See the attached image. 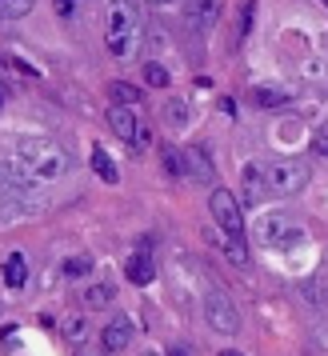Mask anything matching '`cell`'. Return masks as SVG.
<instances>
[{"label": "cell", "mask_w": 328, "mask_h": 356, "mask_svg": "<svg viewBox=\"0 0 328 356\" xmlns=\"http://www.w3.org/2000/svg\"><path fill=\"white\" fill-rule=\"evenodd\" d=\"M8 161L33 180H60L68 172V152L49 136H13L8 140Z\"/></svg>", "instance_id": "obj_1"}, {"label": "cell", "mask_w": 328, "mask_h": 356, "mask_svg": "<svg viewBox=\"0 0 328 356\" xmlns=\"http://www.w3.org/2000/svg\"><path fill=\"white\" fill-rule=\"evenodd\" d=\"M145 36V17L136 0H108L104 8V44L116 60H132Z\"/></svg>", "instance_id": "obj_2"}, {"label": "cell", "mask_w": 328, "mask_h": 356, "mask_svg": "<svg viewBox=\"0 0 328 356\" xmlns=\"http://www.w3.org/2000/svg\"><path fill=\"white\" fill-rule=\"evenodd\" d=\"M312 180V168L304 161H293V156H284V161H272L264 168V184H268V193L272 196H296L304 193Z\"/></svg>", "instance_id": "obj_3"}, {"label": "cell", "mask_w": 328, "mask_h": 356, "mask_svg": "<svg viewBox=\"0 0 328 356\" xmlns=\"http://www.w3.org/2000/svg\"><path fill=\"white\" fill-rule=\"evenodd\" d=\"M256 236H261V244H268V248H296V244L304 241L300 225H296L288 212H268L261 225H256Z\"/></svg>", "instance_id": "obj_4"}, {"label": "cell", "mask_w": 328, "mask_h": 356, "mask_svg": "<svg viewBox=\"0 0 328 356\" xmlns=\"http://www.w3.org/2000/svg\"><path fill=\"white\" fill-rule=\"evenodd\" d=\"M208 212H213V220L220 225V232H229V236H245V212H240V200H236L229 188L213 184Z\"/></svg>", "instance_id": "obj_5"}, {"label": "cell", "mask_w": 328, "mask_h": 356, "mask_svg": "<svg viewBox=\"0 0 328 356\" xmlns=\"http://www.w3.org/2000/svg\"><path fill=\"white\" fill-rule=\"evenodd\" d=\"M204 321L220 337H236L240 332V312L220 289H208V296H204Z\"/></svg>", "instance_id": "obj_6"}, {"label": "cell", "mask_w": 328, "mask_h": 356, "mask_svg": "<svg viewBox=\"0 0 328 356\" xmlns=\"http://www.w3.org/2000/svg\"><path fill=\"white\" fill-rule=\"evenodd\" d=\"M36 184H40V180H33L28 172H20L8 156H0V196H4V200H17L20 209H24V200H33Z\"/></svg>", "instance_id": "obj_7"}, {"label": "cell", "mask_w": 328, "mask_h": 356, "mask_svg": "<svg viewBox=\"0 0 328 356\" xmlns=\"http://www.w3.org/2000/svg\"><path fill=\"white\" fill-rule=\"evenodd\" d=\"M108 129L124 140V145H132V148H140V145H148V132H145V124L136 120V113H132L129 104H113L108 108Z\"/></svg>", "instance_id": "obj_8"}, {"label": "cell", "mask_w": 328, "mask_h": 356, "mask_svg": "<svg viewBox=\"0 0 328 356\" xmlns=\"http://www.w3.org/2000/svg\"><path fill=\"white\" fill-rule=\"evenodd\" d=\"M220 17V0H184V24L192 33H208Z\"/></svg>", "instance_id": "obj_9"}, {"label": "cell", "mask_w": 328, "mask_h": 356, "mask_svg": "<svg viewBox=\"0 0 328 356\" xmlns=\"http://www.w3.org/2000/svg\"><path fill=\"white\" fill-rule=\"evenodd\" d=\"M100 344H104V353H124V348L132 344V321L129 316H116V321L104 324Z\"/></svg>", "instance_id": "obj_10"}, {"label": "cell", "mask_w": 328, "mask_h": 356, "mask_svg": "<svg viewBox=\"0 0 328 356\" xmlns=\"http://www.w3.org/2000/svg\"><path fill=\"white\" fill-rule=\"evenodd\" d=\"M184 164H188V177L200 180V184H216V168H213V156H208V148H188L184 152Z\"/></svg>", "instance_id": "obj_11"}, {"label": "cell", "mask_w": 328, "mask_h": 356, "mask_svg": "<svg viewBox=\"0 0 328 356\" xmlns=\"http://www.w3.org/2000/svg\"><path fill=\"white\" fill-rule=\"evenodd\" d=\"M0 273H4V284H8V289L20 292L24 284H28V257H24V252H8Z\"/></svg>", "instance_id": "obj_12"}, {"label": "cell", "mask_w": 328, "mask_h": 356, "mask_svg": "<svg viewBox=\"0 0 328 356\" xmlns=\"http://www.w3.org/2000/svg\"><path fill=\"white\" fill-rule=\"evenodd\" d=\"M124 273H129L132 284H152V280H156V260L148 257V252H132Z\"/></svg>", "instance_id": "obj_13"}, {"label": "cell", "mask_w": 328, "mask_h": 356, "mask_svg": "<svg viewBox=\"0 0 328 356\" xmlns=\"http://www.w3.org/2000/svg\"><path fill=\"white\" fill-rule=\"evenodd\" d=\"M84 308H108L116 300V284L113 280H97V284H88V289L81 292Z\"/></svg>", "instance_id": "obj_14"}, {"label": "cell", "mask_w": 328, "mask_h": 356, "mask_svg": "<svg viewBox=\"0 0 328 356\" xmlns=\"http://www.w3.org/2000/svg\"><path fill=\"white\" fill-rule=\"evenodd\" d=\"M264 196H268L264 168H261V164H245V200H248V204H261Z\"/></svg>", "instance_id": "obj_15"}, {"label": "cell", "mask_w": 328, "mask_h": 356, "mask_svg": "<svg viewBox=\"0 0 328 356\" xmlns=\"http://www.w3.org/2000/svg\"><path fill=\"white\" fill-rule=\"evenodd\" d=\"M248 97H252V104H261V108H280V104H288V100H293L284 88H268V84H256Z\"/></svg>", "instance_id": "obj_16"}, {"label": "cell", "mask_w": 328, "mask_h": 356, "mask_svg": "<svg viewBox=\"0 0 328 356\" xmlns=\"http://www.w3.org/2000/svg\"><path fill=\"white\" fill-rule=\"evenodd\" d=\"M92 168H97V177L104 180V184H116V180H120V172H116L113 156L104 152V145H92Z\"/></svg>", "instance_id": "obj_17"}, {"label": "cell", "mask_w": 328, "mask_h": 356, "mask_svg": "<svg viewBox=\"0 0 328 356\" xmlns=\"http://www.w3.org/2000/svg\"><path fill=\"white\" fill-rule=\"evenodd\" d=\"M108 97H113V104H140V88L136 84H124V81H113L108 84Z\"/></svg>", "instance_id": "obj_18"}, {"label": "cell", "mask_w": 328, "mask_h": 356, "mask_svg": "<svg viewBox=\"0 0 328 356\" xmlns=\"http://www.w3.org/2000/svg\"><path fill=\"white\" fill-rule=\"evenodd\" d=\"M60 332H65L68 344H84V340H88V321H84V316H65Z\"/></svg>", "instance_id": "obj_19"}, {"label": "cell", "mask_w": 328, "mask_h": 356, "mask_svg": "<svg viewBox=\"0 0 328 356\" xmlns=\"http://www.w3.org/2000/svg\"><path fill=\"white\" fill-rule=\"evenodd\" d=\"M220 244H224V257H229L232 264H240V268H245V264H248V248H245V241L224 232V236H220Z\"/></svg>", "instance_id": "obj_20"}, {"label": "cell", "mask_w": 328, "mask_h": 356, "mask_svg": "<svg viewBox=\"0 0 328 356\" xmlns=\"http://www.w3.org/2000/svg\"><path fill=\"white\" fill-rule=\"evenodd\" d=\"M36 0H0V20H20L33 13Z\"/></svg>", "instance_id": "obj_21"}, {"label": "cell", "mask_w": 328, "mask_h": 356, "mask_svg": "<svg viewBox=\"0 0 328 356\" xmlns=\"http://www.w3.org/2000/svg\"><path fill=\"white\" fill-rule=\"evenodd\" d=\"M164 168H168L172 177H188V164H184V152H177V148H164Z\"/></svg>", "instance_id": "obj_22"}, {"label": "cell", "mask_w": 328, "mask_h": 356, "mask_svg": "<svg viewBox=\"0 0 328 356\" xmlns=\"http://www.w3.org/2000/svg\"><path fill=\"white\" fill-rule=\"evenodd\" d=\"M145 81L152 84V88H168V72H164L156 60H148V65H145Z\"/></svg>", "instance_id": "obj_23"}, {"label": "cell", "mask_w": 328, "mask_h": 356, "mask_svg": "<svg viewBox=\"0 0 328 356\" xmlns=\"http://www.w3.org/2000/svg\"><path fill=\"white\" fill-rule=\"evenodd\" d=\"M88 273H92V260H88V257L65 260V276H88Z\"/></svg>", "instance_id": "obj_24"}, {"label": "cell", "mask_w": 328, "mask_h": 356, "mask_svg": "<svg viewBox=\"0 0 328 356\" xmlns=\"http://www.w3.org/2000/svg\"><path fill=\"white\" fill-rule=\"evenodd\" d=\"M312 152H316L320 161H328V124L325 129H316V136H312Z\"/></svg>", "instance_id": "obj_25"}, {"label": "cell", "mask_w": 328, "mask_h": 356, "mask_svg": "<svg viewBox=\"0 0 328 356\" xmlns=\"http://www.w3.org/2000/svg\"><path fill=\"white\" fill-rule=\"evenodd\" d=\"M168 120H177V124H184V120H188V104H181V100H172V104H168Z\"/></svg>", "instance_id": "obj_26"}, {"label": "cell", "mask_w": 328, "mask_h": 356, "mask_svg": "<svg viewBox=\"0 0 328 356\" xmlns=\"http://www.w3.org/2000/svg\"><path fill=\"white\" fill-rule=\"evenodd\" d=\"M52 4H56V13H60V17H72V13L81 8V0H52Z\"/></svg>", "instance_id": "obj_27"}, {"label": "cell", "mask_w": 328, "mask_h": 356, "mask_svg": "<svg viewBox=\"0 0 328 356\" xmlns=\"http://www.w3.org/2000/svg\"><path fill=\"white\" fill-rule=\"evenodd\" d=\"M4 100H8V88H4V84H0V108H4Z\"/></svg>", "instance_id": "obj_28"}, {"label": "cell", "mask_w": 328, "mask_h": 356, "mask_svg": "<svg viewBox=\"0 0 328 356\" xmlns=\"http://www.w3.org/2000/svg\"><path fill=\"white\" fill-rule=\"evenodd\" d=\"M148 4H177V0H148Z\"/></svg>", "instance_id": "obj_29"}, {"label": "cell", "mask_w": 328, "mask_h": 356, "mask_svg": "<svg viewBox=\"0 0 328 356\" xmlns=\"http://www.w3.org/2000/svg\"><path fill=\"white\" fill-rule=\"evenodd\" d=\"M320 4H325V8H328V0H320Z\"/></svg>", "instance_id": "obj_30"}]
</instances>
